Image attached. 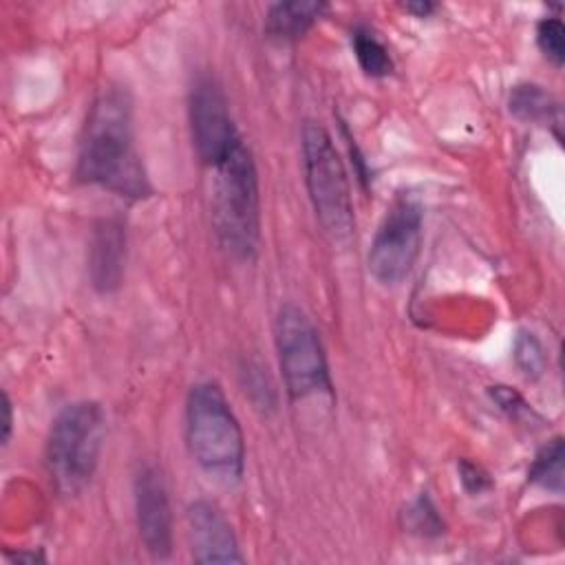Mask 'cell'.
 I'll return each mask as SVG.
<instances>
[{"label": "cell", "mask_w": 565, "mask_h": 565, "mask_svg": "<svg viewBox=\"0 0 565 565\" xmlns=\"http://www.w3.org/2000/svg\"><path fill=\"white\" fill-rule=\"evenodd\" d=\"M77 177L126 199H143L150 183L135 148L126 90L106 88L93 104L77 157Z\"/></svg>", "instance_id": "1"}, {"label": "cell", "mask_w": 565, "mask_h": 565, "mask_svg": "<svg viewBox=\"0 0 565 565\" xmlns=\"http://www.w3.org/2000/svg\"><path fill=\"white\" fill-rule=\"evenodd\" d=\"M510 110L523 121H550L556 115V104L541 86L523 84L512 90Z\"/></svg>", "instance_id": "14"}, {"label": "cell", "mask_w": 565, "mask_h": 565, "mask_svg": "<svg viewBox=\"0 0 565 565\" xmlns=\"http://www.w3.org/2000/svg\"><path fill=\"white\" fill-rule=\"evenodd\" d=\"M490 397L497 402V406H499L505 415H510V417H514V419H519V417H523V415L530 413V406L525 404V399H523L516 391H512L510 386H501V384L490 386Z\"/></svg>", "instance_id": "19"}, {"label": "cell", "mask_w": 565, "mask_h": 565, "mask_svg": "<svg viewBox=\"0 0 565 565\" xmlns=\"http://www.w3.org/2000/svg\"><path fill=\"white\" fill-rule=\"evenodd\" d=\"M327 9L324 2H276L267 11L265 31L280 42H294L302 38Z\"/></svg>", "instance_id": "12"}, {"label": "cell", "mask_w": 565, "mask_h": 565, "mask_svg": "<svg viewBox=\"0 0 565 565\" xmlns=\"http://www.w3.org/2000/svg\"><path fill=\"white\" fill-rule=\"evenodd\" d=\"M527 477L532 483L541 488H547L554 492L563 490V439L561 437H554L552 441H547V446H543L536 452Z\"/></svg>", "instance_id": "15"}, {"label": "cell", "mask_w": 565, "mask_h": 565, "mask_svg": "<svg viewBox=\"0 0 565 565\" xmlns=\"http://www.w3.org/2000/svg\"><path fill=\"white\" fill-rule=\"evenodd\" d=\"M302 168L313 212L324 232L347 243L355 232L351 188L331 135L313 121L302 128Z\"/></svg>", "instance_id": "5"}, {"label": "cell", "mask_w": 565, "mask_h": 565, "mask_svg": "<svg viewBox=\"0 0 565 565\" xmlns=\"http://www.w3.org/2000/svg\"><path fill=\"white\" fill-rule=\"evenodd\" d=\"M126 263V230L119 216H106L95 223L88 245V274L99 294L119 289Z\"/></svg>", "instance_id": "11"}, {"label": "cell", "mask_w": 565, "mask_h": 565, "mask_svg": "<svg viewBox=\"0 0 565 565\" xmlns=\"http://www.w3.org/2000/svg\"><path fill=\"white\" fill-rule=\"evenodd\" d=\"M135 510L148 554L168 558L172 552V510L166 479L154 463H146L135 477Z\"/></svg>", "instance_id": "9"}, {"label": "cell", "mask_w": 565, "mask_h": 565, "mask_svg": "<svg viewBox=\"0 0 565 565\" xmlns=\"http://www.w3.org/2000/svg\"><path fill=\"white\" fill-rule=\"evenodd\" d=\"M2 413H4V419H2V444L7 446L9 439H11V430H13V408H11V399H9L7 393L2 395Z\"/></svg>", "instance_id": "21"}, {"label": "cell", "mask_w": 565, "mask_h": 565, "mask_svg": "<svg viewBox=\"0 0 565 565\" xmlns=\"http://www.w3.org/2000/svg\"><path fill=\"white\" fill-rule=\"evenodd\" d=\"M536 42H539V49L543 51V55L561 66L563 60H565V29L561 24V20L556 18H545L539 22V29H536Z\"/></svg>", "instance_id": "17"}, {"label": "cell", "mask_w": 565, "mask_h": 565, "mask_svg": "<svg viewBox=\"0 0 565 565\" xmlns=\"http://www.w3.org/2000/svg\"><path fill=\"white\" fill-rule=\"evenodd\" d=\"M188 532L194 561L199 563H241L236 536L225 514L205 499L190 503Z\"/></svg>", "instance_id": "10"}, {"label": "cell", "mask_w": 565, "mask_h": 565, "mask_svg": "<svg viewBox=\"0 0 565 565\" xmlns=\"http://www.w3.org/2000/svg\"><path fill=\"white\" fill-rule=\"evenodd\" d=\"M185 439L199 468L216 481L234 483L245 468V437L216 382L192 386L185 404Z\"/></svg>", "instance_id": "3"}, {"label": "cell", "mask_w": 565, "mask_h": 565, "mask_svg": "<svg viewBox=\"0 0 565 565\" xmlns=\"http://www.w3.org/2000/svg\"><path fill=\"white\" fill-rule=\"evenodd\" d=\"M274 340L287 393L305 399L313 393H329L331 377L327 355L311 318L296 305H282L274 320Z\"/></svg>", "instance_id": "6"}, {"label": "cell", "mask_w": 565, "mask_h": 565, "mask_svg": "<svg viewBox=\"0 0 565 565\" xmlns=\"http://www.w3.org/2000/svg\"><path fill=\"white\" fill-rule=\"evenodd\" d=\"M408 519H411V527L419 534H439L441 532V519L435 510V505L430 503L428 497H419L411 508H408Z\"/></svg>", "instance_id": "18"}, {"label": "cell", "mask_w": 565, "mask_h": 565, "mask_svg": "<svg viewBox=\"0 0 565 565\" xmlns=\"http://www.w3.org/2000/svg\"><path fill=\"white\" fill-rule=\"evenodd\" d=\"M212 177V225L221 247L249 260L260 238L258 172L249 146L238 139L230 152L210 168Z\"/></svg>", "instance_id": "2"}, {"label": "cell", "mask_w": 565, "mask_h": 565, "mask_svg": "<svg viewBox=\"0 0 565 565\" xmlns=\"http://www.w3.org/2000/svg\"><path fill=\"white\" fill-rule=\"evenodd\" d=\"M353 55L360 64V68L369 77H386L393 71V60L388 55V49L377 40V35L369 29H355L351 33Z\"/></svg>", "instance_id": "13"}, {"label": "cell", "mask_w": 565, "mask_h": 565, "mask_svg": "<svg viewBox=\"0 0 565 565\" xmlns=\"http://www.w3.org/2000/svg\"><path fill=\"white\" fill-rule=\"evenodd\" d=\"M459 477H461V483L468 492H481V490L490 488L488 472L481 466L472 463V461H461L459 463Z\"/></svg>", "instance_id": "20"}, {"label": "cell", "mask_w": 565, "mask_h": 565, "mask_svg": "<svg viewBox=\"0 0 565 565\" xmlns=\"http://www.w3.org/2000/svg\"><path fill=\"white\" fill-rule=\"evenodd\" d=\"M514 362H516L519 371L530 380H536L543 375L547 358H545L543 344L539 342V338L534 333L519 331V335L514 340Z\"/></svg>", "instance_id": "16"}, {"label": "cell", "mask_w": 565, "mask_h": 565, "mask_svg": "<svg viewBox=\"0 0 565 565\" xmlns=\"http://www.w3.org/2000/svg\"><path fill=\"white\" fill-rule=\"evenodd\" d=\"M422 207L411 196H399L386 210L369 249V271L382 285L402 282L422 247Z\"/></svg>", "instance_id": "7"}, {"label": "cell", "mask_w": 565, "mask_h": 565, "mask_svg": "<svg viewBox=\"0 0 565 565\" xmlns=\"http://www.w3.org/2000/svg\"><path fill=\"white\" fill-rule=\"evenodd\" d=\"M190 130L199 159L212 168L243 139L234 126L227 99L210 77L199 79L190 93Z\"/></svg>", "instance_id": "8"}, {"label": "cell", "mask_w": 565, "mask_h": 565, "mask_svg": "<svg viewBox=\"0 0 565 565\" xmlns=\"http://www.w3.org/2000/svg\"><path fill=\"white\" fill-rule=\"evenodd\" d=\"M406 9L417 13V15H428L435 9V4H430V2H411V4H406Z\"/></svg>", "instance_id": "22"}, {"label": "cell", "mask_w": 565, "mask_h": 565, "mask_svg": "<svg viewBox=\"0 0 565 565\" xmlns=\"http://www.w3.org/2000/svg\"><path fill=\"white\" fill-rule=\"evenodd\" d=\"M106 437V417L97 402L64 406L49 430L44 463L60 494H79L93 479Z\"/></svg>", "instance_id": "4"}]
</instances>
